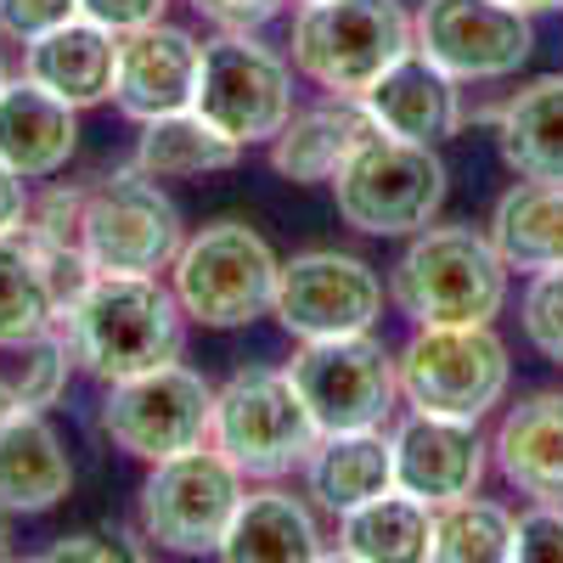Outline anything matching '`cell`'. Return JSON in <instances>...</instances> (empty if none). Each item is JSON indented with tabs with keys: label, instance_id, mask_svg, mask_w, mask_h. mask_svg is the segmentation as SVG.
Instances as JSON below:
<instances>
[{
	"label": "cell",
	"instance_id": "obj_39",
	"mask_svg": "<svg viewBox=\"0 0 563 563\" xmlns=\"http://www.w3.org/2000/svg\"><path fill=\"white\" fill-rule=\"evenodd\" d=\"M18 406H23V400H18V384H7V378H0V422H7Z\"/></svg>",
	"mask_w": 563,
	"mask_h": 563
},
{
	"label": "cell",
	"instance_id": "obj_31",
	"mask_svg": "<svg viewBox=\"0 0 563 563\" xmlns=\"http://www.w3.org/2000/svg\"><path fill=\"white\" fill-rule=\"evenodd\" d=\"M18 355H23V372H18V400H23V406H34V411L57 406V400H63V389H68V372H74V350H68V339H63V327H52L45 339L23 344Z\"/></svg>",
	"mask_w": 563,
	"mask_h": 563
},
{
	"label": "cell",
	"instance_id": "obj_15",
	"mask_svg": "<svg viewBox=\"0 0 563 563\" xmlns=\"http://www.w3.org/2000/svg\"><path fill=\"white\" fill-rule=\"evenodd\" d=\"M90 282L79 249H57L23 220L0 231V350H23L63 321L68 299Z\"/></svg>",
	"mask_w": 563,
	"mask_h": 563
},
{
	"label": "cell",
	"instance_id": "obj_33",
	"mask_svg": "<svg viewBox=\"0 0 563 563\" xmlns=\"http://www.w3.org/2000/svg\"><path fill=\"white\" fill-rule=\"evenodd\" d=\"M512 558L563 563V501H536V512L512 519Z\"/></svg>",
	"mask_w": 563,
	"mask_h": 563
},
{
	"label": "cell",
	"instance_id": "obj_20",
	"mask_svg": "<svg viewBox=\"0 0 563 563\" xmlns=\"http://www.w3.org/2000/svg\"><path fill=\"white\" fill-rule=\"evenodd\" d=\"M113 63H119V34L90 23V18H68L57 29H45L40 40L23 45V74L63 97L68 108H97L113 97Z\"/></svg>",
	"mask_w": 563,
	"mask_h": 563
},
{
	"label": "cell",
	"instance_id": "obj_30",
	"mask_svg": "<svg viewBox=\"0 0 563 563\" xmlns=\"http://www.w3.org/2000/svg\"><path fill=\"white\" fill-rule=\"evenodd\" d=\"M429 558L440 563H501L512 558V512L496 501L456 496L429 512Z\"/></svg>",
	"mask_w": 563,
	"mask_h": 563
},
{
	"label": "cell",
	"instance_id": "obj_40",
	"mask_svg": "<svg viewBox=\"0 0 563 563\" xmlns=\"http://www.w3.org/2000/svg\"><path fill=\"white\" fill-rule=\"evenodd\" d=\"M507 7H519V12H563V0H507Z\"/></svg>",
	"mask_w": 563,
	"mask_h": 563
},
{
	"label": "cell",
	"instance_id": "obj_7",
	"mask_svg": "<svg viewBox=\"0 0 563 563\" xmlns=\"http://www.w3.org/2000/svg\"><path fill=\"white\" fill-rule=\"evenodd\" d=\"M186 243L180 209L169 203L164 180L130 169L102 175L79 198V254L90 271L119 276H164Z\"/></svg>",
	"mask_w": 563,
	"mask_h": 563
},
{
	"label": "cell",
	"instance_id": "obj_9",
	"mask_svg": "<svg viewBox=\"0 0 563 563\" xmlns=\"http://www.w3.org/2000/svg\"><path fill=\"white\" fill-rule=\"evenodd\" d=\"M209 429H214V384L203 372L180 366V361L108 384L102 434L124 456L147 462V467L164 462V456L209 445Z\"/></svg>",
	"mask_w": 563,
	"mask_h": 563
},
{
	"label": "cell",
	"instance_id": "obj_21",
	"mask_svg": "<svg viewBox=\"0 0 563 563\" xmlns=\"http://www.w3.org/2000/svg\"><path fill=\"white\" fill-rule=\"evenodd\" d=\"M74 490V462L45 411L18 406L0 422V512H52Z\"/></svg>",
	"mask_w": 563,
	"mask_h": 563
},
{
	"label": "cell",
	"instance_id": "obj_25",
	"mask_svg": "<svg viewBox=\"0 0 563 563\" xmlns=\"http://www.w3.org/2000/svg\"><path fill=\"white\" fill-rule=\"evenodd\" d=\"M378 124H372V113L355 97H327L321 108H305L276 130L271 164H276V175H288L299 186H321V180H333L344 169V158Z\"/></svg>",
	"mask_w": 563,
	"mask_h": 563
},
{
	"label": "cell",
	"instance_id": "obj_42",
	"mask_svg": "<svg viewBox=\"0 0 563 563\" xmlns=\"http://www.w3.org/2000/svg\"><path fill=\"white\" fill-rule=\"evenodd\" d=\"M299 7H305V0H299Z\"/></svg>",
	"mask_w": 563,
	"mask_h": 563
},
{
	"label": "cell",
	"instance_id": "obj_18",
	"mask_svg": "<svg viewBox=\"0 0 563 563\" xmlns=\"http://www.w3.org/2000/svg\"><path fill=\"white\" fill-rule=\"evenodd\" d=\"M361 108L372 113V124L384 135L440 147V141H451L456 124H462V85L411 45V52L361 97Z\"/></svg>",
	"mask_w": 563,
	"mask_h": 563
},
{
	"label": "cell",
	"instance_id": "obj_29",
	"mask_svg": "<svg viewBox=\"0 0 563 563\" xmlns=\"http://www.w3.org/2000/svg\"><path fill=\"white\" fill-rule=\"evenodd\" d=\"M243 158L238 141H225L214 124H203L192 108L169 113V119H147L135 141V169L153 175V180H203L214 169H231Z\"/></svg>",
	"mask_w": 563,
	"mask_h": 563
},
{
	"label": "cell",
	"instance_id": "obj_6",
	"mask_svg": "<svg viewBox=\"0 0 563 563\" xmlns=\"http://www.w3.org/2000/svg\"><path fill=\"white\" fill-rule=\"evenodd\" d=\"M333 203L344 225L366 231V238H411V231L434 225L445 203V164L422 141L372 130L333 175Z\"/></svg>",
	"mask_w": 563,
	"mask_h": 563
},
{
	"label": "cell",
	"instance_id": "obj_36",
	"mask_svg": "<svg viewBox=\"0 0 563 563\" xmlns=\"http://www.w3.org/2000/svg\"><path fill=\"white\" fill-rule=\"evenodd\" d=\"M164 7H169V0H79V18L102 23V29H113V34H130V29L158 23Z\"/></svg>",
	"mask_w": 563,
	"mask_h": 563
},
{
	"label": "cell",
	"instance_id": "obj_38",
	"mask_svg": "<svg viewBox=\"0 0 563 563\" xmlns=\"http://www.w3.org/2000/svg\"><path fill=\"white\" fill-rule=\"evenodd\" d=\"M29 180L18 175V169H7L0 164V231H12V225H23V214H29Z\"/></svg>",
	"mask_w": 563,
	"mask_h": 563
},
{
	"label": "cell",
	"instance_id": "obj_8",
	"mask_svg": "<svg viewBox=\"0 0 563 563\" xmlns=\"http://www.w3.org/2000/svg\"><path fill=\"white\" fill-rule=\"evenodd\" d=\"M400 366V400L429 417H456L479 422L490 406H501L512 361L507 344L490 333V321L467 327H417L406 350L395 355Z\"/></svg>",
	"mask_w": 563,
	"mask_h": 563
},
{
	"label": "cell",
	"instance_id": "obj_3",
	"mask_svg": "<svg viewBox=\"0 0 563 563\" xmlns=\"http://www.w3.org/2000/svg\"><path fill=\"white\" fill-rule=\"evenodd\" d=\"M288 45L310 85L361 102L417 45V23L400 0H305Z\"/></svg>",
	"mask_w": 563,
	"mask_h": 563
},
{
	"label": "cell",
	"instance_id": "obj_5",
	"mask_svg": "<svg viewBox=\"0 0 563 563\" xmlns=\"http://www.w3.org/2000/svg\"><path fill=\"white\" fill-rule=\"evenodd\" d=\"M321 429L294 389L288 372L249 366L214 389V429L209 445L238 467L243 479H288L316 451Z\"/></svg>",
	"mask_w": 563,
	"mask_h": 563
},
{
	"label": "cell",
	"instance_id": "obj_2",
	"mask_svg": "<svg viewBox=\"0 0 563 563\" xmlns=\"http://www.w3.org/2000/svg\"><path fill=\"white\" fill-rule=\"evenodd\" d=\"M389 299L417 327L496 321L507 305V260L474 225H422L389 271Z\"/></svg>",
	"mask_w": 563,
	"mask_h": 563
},
{
	"label": "cell",
	"instance_id": "obj_1",
	"mask_svg": "<svg viewBox=\"0 0 563 563\" xmlns=\"http://www.w3.org/2000/svg\"><path fill=\"white\" fill-rule=\"evenodd\" d=\"M57 327L74 350V366H85L102 384L169 366L186 344V310L175 288H164L158 276L119 271H90V282L68 299Z\"/></svg>",
	"mask_w": 563,
	"mask_h": 563
},
{
	"label": "cell",
	"instance_id": "obj_19",
	"mask_svg": "<svg viewBox=\"0 0 563 563\" xmlns=\"http://www.w3.org/2000/svg\"><path fill=\"white\" fill-rule=\"evenodd\" d=\"M79 147V108L40 90L29 74L0 85V164L23 180H52Z\"/></svg>",
	"mask_w": 563,
	"mask_h": 563
},
{
	"label": "cell",
	"instance_id": "obj_14",
	"mask_svg": "<svg viewBox=\"0 0 563 563\" xmlns=\"http://www.w3.org/2000/svg\"><path fill=\"white\" fill-rule=\"evenodd\" d=\"M417 23V52L440 63L456 85H490L519 74L536 29L530 12L507 7V0H422Z\"/></svg>",
	"mask_w": 563,
	"mask_h": 563
},
{
	"label": "cell",
	"instance_id": "obj_24",
	"mask_svg": "<svg viewBox=\"0 0 563 563\" xmlns=\"http://www.w3.org/2000/svg\"><path fill=\"white\" fill-rule=\"evenodd\" d=\"M305 490L321 512H350L372 496L395 490V440L384 429H344L321 434L305 456Z\"/></svg>",
	"mask_w": 563,
	"mask_h": 563
},
{
	"label": "cell",
	"instance_id": "obj_13",
	"mask_svg": "<svg viewBox=\"0 0 563 563\" xmlns=\"http://www.w3.org/2000/svg\"><path fill=\"white\" fill-rule=\"evenodd\" d=\"M271 316L288 327V339H344V333H372L384 316V276L355 254L339 249H310L282 260L276 271V299Z\"/></svg>",
	"mask_w": 563,
	"mask_h": 563
},
{
	"label": "cell",
	"instance_id": "obj_17",
	"mask_svg": "<svg viewBox=\"0 0 563 563\" xmlns=\"http://www.w3.org/2000/svg\"><path fill=\"white\" fill-rule=\"evenodd\" d=\"M389 440H395V490L417 496L422 507L474 496L490 467V445L479 440V422L411 411Z\"/></svg>",
	"mask_w": 563,
	"mask_h": 563
},
{
	"label": "cell",
	"instance_id": "obj_27",
	"mask_svg": "<svg viewBox=\"0 0 563 563\" xmlns=\"http://www.w3.org/2000/svg\"><path fill=\"white\" fill-rule=\"evenodd\" d=\"M496 141L519 180H563V74L525 85L496 113Z\"/></svg>",
	"mask_w": 563,
	"mask_h": 563
},
{
	"label": "cell",
	"instance_id": "obj_12",
	"mask_svg": "<svg viewBox=\"0 0 563 563\" xmlns=\"http://www.w3.org/2000/svg\"><path fill=\"white\" fill-rule=\"evenodd\" d=\"M238 501H243V474L214 445H198L153 462L135 512H141V536L153 547L198 558V552H220V536Z\"/></svg>",
	"mask_w": 563,
	"mask_h": 563
},
{
	"label": "cell",
	"instance_id": "obj_41",
	"mask_svg": "<svg viewBox=\"0 0 563 563\" xmlns=\"http://www.w3.org/2000/svg\"><path fill=\"white\" fill-rule=\"evenodd\" d=\"M7 79H12V74H7V52H0V85H7Z\"/></svg>",
	"mask_w": 563,
	"mask_h": 563
},
{
	"label": "cell",
	"instance_id": "obj_34",
	"mask_svg": "<svg viewBox=\"0 0 563 563\" xmlns=\"http://www.w3.org/2000/svg\"><path fill=\"white\" fill-rule=\"evenodd\" d=\"M68 18H79V0H0V34H12L23 45Z\"/></svg>",
	"mask_w": 563,
	"mask_h": 563
},
{
	"label": "cell",
	"instance_id": "obj_37",
	"mask_svg": "<svg viewBox=\"0 0 563 563\" xmlns=\"http://www.w3.org/2000/svg\"><path fill=\"white\" fill-rule=\"evenodd\" d=\"M52 563H68V558H97V563H124V558H141L124 536L113 530H79V536H63L57 547H45Z\"/></svg>",
	"mask_w": 563,
	"mask_h": 563
},
{
	"label": "cell",
	"instance_id": "obj_22",
	"mask_svg": "<svg viewBox=\"0 0 563 563\" xmlns=\"http://www.w3.org/2000/svg\"><path fill=\"white\" fill-rule=\"evenodd\" d=\"M220 558L225 563H310V558H327V547H321L316 512L294 490L265 479V490H243L238 512H231V525L220 536Z\"/></svg>",
	"mask_w": 563,
	"mask_h": 563
},
{
	"label": "cell",
	"instance_id": "obj_32",
	"mask_svg": "<svg viewBox=\"0 0 563 563\" xmlns=\"http://www.w3.org/2000/svg\"><path fill=\"white\" fill-rule=\"evenodd\" d=\"M525 339L552 366H563V265L530 276V288H525Z\"/></svg>",
	"mask_w": 563,
	"mask_h": 563
},
{
	"label": "cell",
	"instance_id": "obj_23",
	"mask_svg": "<svg viewBox=\"0 0 563 563\" xmlns=\"http://www.w3.org/2000/svg\"><path fill=\"white\" fill-rule=\"evenodd\" d=\"M490 456L501 479L530 501H563V395L541 389L512 406L490 440Z\"/></svg>",
	"mask_w": 563,
	"mask_h": 563
},
{
	"label": "cell",
	"instance_id": "obj_10",
	"mask_svg": "<svg viewBox=\"0 0 563 563\" xmlns=\"http://www.w3.org/2000/svg\"><path fill=\"white\" fill-rule=\"evenodd\" d=\"M288 378L305 395L321 434L344 429H384L400 406V366L372 333L344 339H310L288 361Z\"/></svg>",
	"mask_w": 563,
	"mask_h": 563
},
{
	"label": "cell",
	"instance_id": "obj_35",
	"mask_svg": "<svg viewBox=\"0 0 563 563\" xmlns=\"http://www.w3.org/2000/svg\"><path fill=\"white\" fill-rule=\"evenodd\" d=\"M203 23H214L220 34H254V29H265L288 0H186Z\"/></svg>",
	"mask_w": 563,
	"mask_h": 563
},
{
	"label": "cell",
	"instance_id": "obj_28",
	"mask_svg": "<svg viewBox=\"0 0 563 563\" xmlns=\"http://www.w3.org/2000/svg\"><path fill=\"white\" fill-rule=\"evenodd\" d=\"M490 243L507 271H558L563 265V180H519L490 214Z\"/></svg>",
	"mask_w": 563,
	"mask_h": 563
},
{
	"label": "cell",
	"instance_id": "obj_16",
	"mask_svg": "<svg viewBox=\"0 0 563 563\" xmlns=\"http://www.w3.org/2000/svg\"><path fill=\"white\" fill-rule=\"evenodd\" d=\"M198 68H203V45L175 29V23H147L119 34V63H113V108L135 124L186 113L198 97Z\"/></svg>",
	"mask_w": 563,
	"mask_h": 563
},
{
	"label": "cell",
	"instance_id": "obj_4",
	"mask_svg": "<svg viewBox=\"0 0 563 563\" xmlns=\"http://www.w3.org/2000/svg\"><path fill=\"white\" fill-rule=\"evenodd\" d=\"M276 271L282 260L271 243L243 220H214L180 243L169 265V288L186 310V321L209 327V333H231V327H254L271 316L276 299Z\"/></svg>",
	"mask_w": 563,
	"mask_h": 563
},
{
	"label": "cell",
	"instance_id": "obj_26",
	"mask_svg": "<svg viewBox=\"0 0 563 563\" xmlns=\"http://www.w3.org/2000/svg\"><path fill=\"white\" fill-rule=\"evenodd\" d=\"M429 512L406 490H384L350 512H339V536L327 547V558H350V563H411L429 558Z\"/></svg>",
	"mask_w": 563,
	"mask_h": 563
},
{
	"label": "cell",
	"instance_id": "obj_11",
	"mask_svg": "<svg viewBox=\"0 0 563 563\" xmlns=\"http://www.w3.org/2000/svg\"><path fill=\"white\" fill-rule=\"evenodd\" d=\"M192 113L238 147H271L276 130L294 119V74L254 34H220L203 45Z\"/></svg>",
	"mask_w": 563,
	"mask_h": 563
}]
</instances>
